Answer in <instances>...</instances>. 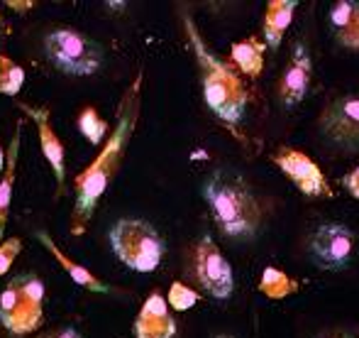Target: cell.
<instances>
[{"mask_svg":"<svg viewBox=\"0 0 359 338\" xmlns=\"http://www.w3.org/2000/svg\"><path fill=\"white\" fill-rule=\"evenodd\" d=\"M342 184H345V189L350 191V194L355 196V199H359V167L352 169L350 174H347L345 179H342Z\"/></svg>","mask_w":359,"mask_h":338,"instance_id":"cell-25","label":"cell"},{"mask_svg":"<svg viewBox=\"0 0 359 338\" xmlns=\"http://www.w3.org/2000/svg\"><path fill=\"white\" fill-rule=\"evenodd\" d=\"M201 294L194 290V287L184 285V282H174L169 287V294H166V304L169 309H176V311H189L198 304Z\"/></svg>","mask_w":359,"mask_h":338,"instance_id":"cell-22","label":"cell"},{"mask_svg":"<svg viewBox=\"0 0 359 338\" xmlns=\"http://www.w3.org/2000/svg\"><path fill=\"white\" fill-rule=\"evenodd\" d=\"M316 338H355L350 334V331H342V329H332V331H323V334H318Z\"/></svg>","mask_w":359,"mask_h":338,"instance_id":"cell-27","label":"cell"},{"mask_svg":"<svg viewBox=\"0 0 359 338\" xmlns=\"http://www.w3.org/2000/svg\"><path fill=\"white\" fill-rule=\"evenodd\" d=\"M135 338H174L176 336V319L159 292H151L144 299L137 319H135Z\"/></svg>","mask_w":359,"mask_h":338,"instance_id":"cell-13","label":"cell"},{"mask_svg":"<svg viewBox=\"0 0 359 338\" xmlns=\"http://www.w3.org/2000/svg\"><path fill=\"white\" fill-rule=\"evenodd\" d=\"M115 257L133 272H154L161 265L166 243L161 233L144 219H120L108 230Z\"/></svg>","mask_w":359,"mask_h":338,"instance_id":"cell-5","label":"cell"},{"mask_svg":"<svg viewBox=\"0 0 359 338\" xmlns=\"http://www.w3.org/2000/svg\"><path fill=\"white\" fill-rule=\"evenodd\" d=\"M357 250V235L350 226L340 223V221H325L316 228L311 235V245L308 253L311 260L316 262L320 270L340 272L350 267L352 257Z\"/></svg>","mask_w":359,"mask_h":338,"instance_id":"cell-8","label":"cell"},{"mask_svg":"<svg viewBox=\"0 0 359 338\" xmlns=\"http://www.w3.org/2000/svg\"><path fill=\"white\" fill-rule=\"evenodd\" d=\"M20 250H22V240L20 238H3L0 240V277L8 275V270L13 267L15 257L20 255Z\"/></svg>","mask_w":359,"mask_h":338,"instance_id":"cell-23","label":"cell"},{"mask_svg":"<svg viewBox=\"0 0 359 338\" xmlns=\"http://www.w3.org/2000/svg\"><path fill=\"white\" fill-rule=\"evenodd\" d=\"M37 338H83L81 331L76 326H59V329H49L44 334H39Z\"/></svg>","mask_w":359,"mask_h":338,"instance_id":"cell-24","label":"cell"},{"mask_svg":"<svg viewBox=\"0 0 359 338\" xmlns=\"http://www.w3.org/2000/svg\"><path fill=\"white\" fill-rule=\"evenodd\" d=\"M296 8H298L296 0H269V3H266L264 25H262L266 47L279 49L286 30L291 27V22H293V13H296Z\"/></svg>","mask_w":359,"mask_h":338,"instance_id":"cell-17","label":"cell"},{"mask_svg":"<svg viewBox=\"0 0 359 338\" xmlns=\"http://www.w3.org/2000/svg\"><path fill=\"white\" fill-rule=\"evenodd\" d=\"M298 290H301V282L288 277L284 270H279V267H266V270L262 272L259 292L264 297H269V299H274V301L286 299V297L296 294Z\"/></svg>","mask_w":359,"mask_h":338,"instance_id":"cell-19","label":"cell"},{"mask_svg":"<svg viewBox=\"0 0 359 338\" xmlns=\"http://www.w3.org/2000/svg\"><path fill=\"white\" fill-rule=\"evenodd\" d=\"M311 79H313V59L311 52L303 42H296L293 54L288 59L284 74L279 79V100L286 108L298 105L311 91Z\"/></svg>","mask_w":359,"mask_h":338,"instance_id":"cell-12","label":"cell"},{"mask_svg":"<svg viewBox=\"0 0 359 338\" xmlns=\"http://www.w3.org/2000/svg\"><path fill=\"white\" fill-rule=\"evenodd\" d=\"M184 27L189 44L194 49L196 64L201 72V86H203L205 105L227 125H237L245 115L247 100H250V89L245 79L237 74V69L230 62L215 57L203 42L198 27L191 20V15H184Z\"/></svg>","mask_w":359,"mask_h":338,"instance_id":"cell-2","label":"cell"},{"mask_svg":"<svg viewBox=\"0 0 359 338\" xmlns=\"http://www.w3.org/2000/svg\"><path fill=\"white\" fill-rule=\"evenodd\" d=\"M76 125H79V133L83 135L90 145H100L105 138H108V123L100 118V113L93 108V105H86V108L81 110Z\"/></svg>","mask_w":359,"mask_h":338,"instance_id":"cell-20","label":"cell"},{"mask_svg":"<svg viewBox=\"0 0 359 338\" xmlns=\"http://www.w3.org/2000/svg\"><path fill=\"white\" fill-rule=\"evenodd\" d=\"M140 89H142V74L135 77V82L128 86V91L120 98L118 108V123L108 133L105 148H100V152L95 155V160L88 164L79 176H76V206L72 214V233L81 235L88 228L90 219L95 214L100 196L108 191L110 181L118 176L120 167H123L125 152L128 145L133 140L135 125L140 118Z\"/></svg>","mask_w":359,"mask_h":338,"instance_id":"cell-1","label":"cell"},{"mask_svg":"<svg viewBox=\"0 0 359 338\" xmlns=\"http://www.w3.org/2000/svg\"><path fill=\"white\" fill-rule=\"evenodd\" d=\"M5 34H10V27H8V25H5L3 15H0V37H5Z\"/></svg>","mask_w":359,"mask_h":338,"instance_id":"cell-28","label":"cell"},{"mask_svg":"<svg viewBox=\"0 0 359 338\" xmlns=\"http://www.w3.org/2000/svg\"><path fill=\"white\" fill-rule=\"evenodd\" d=\"M186 277L191 285H196L198 294L203 292L213 299H227L235 290V275H232L230 262L208 233L201 235L191 245L189 260H186Z\"/></svg>","mask_w":359,"mask_h":338,"instance_id":"cell-7","label":"cell"},{"mask_svg":"<svg viewBox=\"0 0 359 338\" xmlns=\"http://www.w3.org/2000/svg\"><path fill=\"white\" fill-rule=\"evenodd\" d=\"M3 167H5V150H3V145H0V174H3Z\"/></svg>","mask_w":359,"mask_h":338,"instance_id":"cell-29","label":"cell"},{"mask_svg":"<svg viewBox=\"0 0 359 338\" xmlns=\"http://www.w3.org/2000/svg\"><path fill=\"white\" fill-rule=\"evenodd\" d=\"M34 238H37L39 243H42L44 248H47L49 253L54 255V260L62 265V270L67 272V275L72 277V280L79 287H83L86 292H93V294H108V292H110V285H105V282L98 280V277H95L86 265H81V262L72 260V257L64 253V250H59V245L54 243V238L47 233V230H34Z\"/></svg>","mask_w":359,"mask_h":338,"instance_id":"cell-14","label":"cell"},{"mask_svg":"<svg viewBox=\"0 0 359 338\" xmlns=\"http://www.w3.org/2000/svg\"><path fill=\"white\" fill-rule=\"evenodd\" d=\"M5 5L13 8V10H18V13H27V10L34 8L32 0H5Z\"/></svg>","mask_w":359,"mask_h":338,"instance_id":"cell-26","label":"cell"},{"mask_svg":"<svg viewBox=\"0 0 359 338\" xmlns=\"http://www.w3.org/2000/svg\"><path fill=\"white\" fill-rule=\"evenodd\" d=\"M18 108H22V113L37 128L39 148H42L44 160H47L49 167L54 171L59 194H62L64 184H67V148H64V143L59 140L57 130L52 125V108H47V105H27V103H20Z\"/></svg>","mask_w":359,"mask_h":338,"instance_id":"cell-11","label":"cell"},{"mask_svg":"<svg viewBox=\"0 0 359 338\" xmlns=\"http://www.w3.org/2000/svg\"><path fill=\"white\" fill-rule=\"evenodd\" d=\"M47 287L32 272L18 275L0 292V324L13 336H27L44 324Z\"/></svg>","mask_w":359,"mask_h":338,"instance_id":"cell-4","label":"cell"},{"mask_svg":"<svg viewBox=\"0 0 359 338\" xmlns=\"http://www.w3.org/2000/svg\"><path fill=\"white\" fill-rule=\"evenodd\" d=\"M264 49L266 44L257 37H247L242 42H235L230 47L232 67L237 69L242 79H257L264 72Z\"/></svg>","mask_w":359,"mask_h":338,"instance_id":"cell-18","label":"cell"},{"mask_svg":"<svg viewBox=\"0 0 359 338\" xmlns=\"http://www.w3.org/2000/svg\"><path fill=\"white\" fill-rule=\"evenodd\" d=\"M203 199L215 226L227 238H255L262 228V204L235 171L215 169L203 181Z\"/></svg>","mask_w":359,"mask_h":338,"instance_id":"cell-3","label":"cell"},{"mask_svg":"<svg viewBox=\"0 0 359 338\" xmlns=\"http://www.w3.org/2000/svg\"><path fill=\"white\" fill-rule=\"evenodd\" d=\"M330 30L347 49H359V0H337L330 8Z\"/></svg>","mask_w":359,"mask_h":338,"instance_id":"cell-16","label":"cell"},{"mask_svg":"<svg viewBox=\"0 0 359 338\" xmlns=\"http://www.w3.org/2000/svg\"><path fill=\"white\" fill-rule=\"evenodd\" d=\"M320 133L340 148L359 150V96H340L325 105Z\"/></svg>","mask_w":359,"mask_h":338,"instance_id":"cell-9","label":"cell"},{"mask_svg":"<svg viewBox=\"0 0 359 338\" xmlns=\"http://www.w3.org/2000/svg\"><path fill=\"white\" fill-rule=\"evenodd\" d=\"M25 84V69L10 57L0 54V93L3 96H18Z\"/></svg>","mask_w":359,"mask_h":338,"instance_id":"cell-21","label":"cell"},{"mask_svg":"<svg viewBox=\"0 0 359 338\" xmlns=\"http://www.w3.org/2000/svg\"><path fill=\"white\" fill-rule=\"evenodd\" d=\"M20 143H22V120L15 123L13 140L5 152V167L0 176V240L5 238V226L10 219V204H13V191H15V176H18V157H20Z\"/></svg>","mask_w":359,"mask_h":338,"instance_id":"cell-15","label":"cell"},{"mask_svg":"<svg viewBox=\"0 0 359 338\" xmlns=\"http://www.w3.org/2000/svg\"><path fill=\"white\" fill-rule=\"evenodd\" d=\"M271 162L284 171L301 194H306V196H325L327 194L330 196V186H327L325 174H323L320 167H318L308 155H303L301 150L279 148L274 155H271Z\"/></svg>","mask_w":359,"mask_h":338,"instance_id":"cell-10","label":"cell"},{"mask_svg":"<svg viewBox=\"0 0 359 338\" xmlns=\"http://www.w3.org/2000/svg\"><path fill=\"white\" fill-rule=\"evenodd\" d=\"M213 338H235V336H227V334H217V336H213Z\"/></svg>","mask_w":359,"mask_h":338,"instance_id":"cell-30","label":"cell"},{"mask_svg":"<svg viewBox=\"0 0 359 338\" xmlns=\"http://www.w3.org/2000/svg\"><path fill=\"white\" fill-rule=\"evenodd\" d=\"M44 57L67 77H93L105 62V49L76 27H57L44 37Z\"/></svg>","mask_w":359,"mask_h":338,"instance_id":"cell-6","label":"cell"}]
</instances>
